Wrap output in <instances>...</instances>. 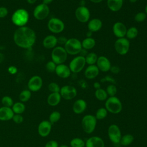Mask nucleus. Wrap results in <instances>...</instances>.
I'll return each mask as SVG.
<instances>
[{
  "label": "nucleus",
  "instance_id": "obj_53",
  "mask_svg": "<svg viewBox=\"0 0 147 147\" xmlns=\"http://www.w3.org/2000/svg\"><path fill=\"white\" fill-rule=\"evenodd\" d=\"M91 2H93V3H100L103 0H90Z\"/></svg>",
  "mask_w": 147,
  "mask_h": 147
},
{
  "label": "nucleus",
  "instance_id": "obj_20",
  "mask_svg": "<svg viewBox=\"0 0 147 147\" xmlns=\"http://www.w3.org/2000/svg\"><path fill=\"white\" fill-rule=\"evenodd\" d=\"M14 113L11 107L2 106L0 107V121H8L12 119Z\"/></svg>",
  "mask_w": 147,
  "mask_h": 147
},
{
  "label": "nucleus",
  "instance_id": "obj_12",
  "mask_svg": "<svg viewBox=\"0 0 147 147\" xmlns=\"http://www.w3.org/2000/svg\"><path fill=\"white\" fill-rule=\"evenodd\" d=\"M75 16L78 21L86 23L90 20V11L86 6H79L75 11Z\"/></svg>",
  "mask_w": 147,
  "mask_h": 147
},
{
  "label": "nucleus",
  "instance_id": "obj_35",
  "mask_svg": "<svg viewBox=\"0 0 147 147\" xmlns=\"http://www.w3.org/2000/svg\"><path fill=\"white\" fill-rule=\"evenodd\" d=\"M107 113L105 107H100L97 110L95 117L97 120H102L107 117Z\"/></svg>",
  "mask_w": 147,
  "mask_h": 147
},
{
  "label": "nucleus",
  "instance_id": "obj_57",
  "mask_svg": "<svg viewBox=\"0 0 147 147\" xmlns=\"http://www.w3.org/2000/svg\"><path fill=\"white\" fill-rule=\"evenodd\" d=\"M59 147H69L68 145H64V144H63V145H61L60 146H59Z\"/></svg>",
  "mask_w": 147,
  "mask_h": 147
},
{
  "label": "nucleus",
  "instance_id": "obj_14",
  "mask_svg": "<svg viewBox=\"0 0 147 147\" xmlns=\"http://www.w3.org/2000/svg\"><path fill=\"white\" fill-rule=\"evenodd\" d=\"M42 86V79L38 75H34L30 78L28 83V87L32 92L39 91Z\"/></svg>",
  "mask_w": 147,
  "mask_h": 147
},
{
  "label": "nucleus",
  "instance_id": "obj_17",
  "mask_svg": "<svg viewBox=\"0 0 147 147\" xmlns=\"http://www.w3.org/2000/svg\"><path fill=\"white\" fill-rule=\"evenodd\" d=\"M96 65L99 71L105 72L110 71L111 67L110 61L107 57L105 56H100L98 57Z\"/></svg>",
  "mask_w": 147,
  "mask_h": 147
},
{
  "label": "nucleus",
  "instance_id": "obj_58",
  "mask_svg": "<svg viewBox=\"0 0 147 147\" xmlns=\"http://www.w3.org/2000/svg\"><path fill=\"white\" fill-rule=\"evenodd\" d=\"M145 13H146V14L147 15V4L146 5L145 7Z\"/></svg>",
  "mask_w": 147,
  "mask_h": 147
},
{
  "label": "nucleus",
  "instance_id": "obj_13",
  "mask_svg": "<svg viewBox=\"0 0 147 147\" xmlns=\"http://www.w3.org/2000/svg\"><path fill=\"white\" fill-rule=\"evenodd\" d=\"M60 94L63 99L65 100H71L76 96L77 90L72 86L65 85L60 88Z\"/></svg>",
  "mask_w": 147,
  "mask_h": 147
},
{
  "label": "nucleus",
  "instance_id": "obj_38",
  "mask_svg": "<svg viewBox=\"0 0 147 147\" xmlns=\"http://www.w3.org/2000/svg\"><path fill=\"white\" fill-rule=\"evenodd\" d=\"M106 91L110 96H115L117 92V88L115 84H110L107 87Z\"/></svg>",
  "mask_w": 147,
  "mask_h": 147
},
{
  "label": "nucleus",
  "instance_id": "obj_40",
  "mask_svg": "<svg viewBox=\"0 0 147 147\" xmlns=\"http://www.w3.org/2000/svg\"><path fill=\"white\" fill-rule=\"evenodd\" d=\"M147 15L145 12H138L134 16V20L137 22H142L145 21Z\"/></svg>",
  "mask_w": 147,
  "mask_h": 147
},
{
  "label": "nucleus",
  "instance_id": "obj_39",
  "mask_svg": "<svg viewBox=\"0 0 147 147\" xmlns=\"http://www.w3.org/2000/svg\"><path fill=\"white\" fill-rule=\"evenodd\" d=\"M48 90L51 92H60V87L56 82H51L48 86Z\"/></svg>",
  "mask_w": 147,
  "mask_h": 147
},
{
  "label": "nucleus",
  "instance_id": "obj_45",
  "mask_svg": "<svg viewBox=\"0 0 147 147\" xmlns=\"http://www.w3.org/2000/svg\"><path fill=\"white\" fill-rule=\"evenodd\" d=\"M58 142L55 140H50L48 141L45 145V147H59Z\"/></svg>",
  "mask_w": 147,
  "mask_h": 147
},
{
  "label": "nucleus",
  "instance_id": "obj_33",
  "mask_svg": "<svg viewBox=\"0 0 147 147\" xmlns=\"http://www.w3.org/2000/svg\"><path fill=\"white\" fill-rule=\"evenodd\" d=\"M138 33V30L136 27L132 26L127 29L126 36L128 40H132L135 38Z\"/></svg>",
  "mask_w": 147,
  "mask_h": 147
},
{
  "label": "nucleus",
  "instance_id": "obj_36",
  "mask_svg": "<svg viewBox=\"0 0 147 147\" xmlns=\"http://www.w3.org/2000/svg\"><path fill=\"white\" fill-rule=\"evenodd\" d=\"M61 118V114L57 111H52L49 116V121L52 123V125L58 122Z\"/></svg>",
  "mask_w": 147,
  "mask_h": 147
},
{
  "label": "nucleus",
  "instance_id": "obj_21",
  "mask_svg": "<svg viewBox=\"0 0 147 147\" xmlns=\"http://www.w3.org/2000/svg\"><path fill=\"white\" fill-rule=\"evenodd\" d=\"M102 21L99 18H92L88 21L87 29L91 32H96L102 27Z\"/></svg>",
  "mask_w": 147,
  "mask_h": 147
},
{
  "label": "nucleus",
  "instance_id": "obj_6",
  "mask_svg": "<svg viewBox=\"0 0 147 147\" xmlns=\"http://www.w3.org/2000/svg\"><path fill=\"white\" fill-rule=\"evenodd\" d=\"M97 119L92 114L84 115L82 119V126L84 131L87 134L92 133L95 129Z\"/></svg>",
  "mask_w": 147,
  "mask_h": 147
},
{
  "label": "nucleus",
  "instance_id": "obj_29",
  "mask_svg": "<svg viewBox=\"0 0 147 147\" xmlns=\"http://www.w3.org/2000/svg\"><path fill=\"white\" fill-rule=\"evenodd\" d=\"M134 141V136L131 134H126L121 137L119 144L124 146L130 145Z\"/></svg>",
  "mask_w": 147,
  "mask_h": 147
},
{
  "label": "nucleus",
  "instance_id": "obj_54",
  "mask_svg": "<svg viewBox=\"0 0 147 147\" xmlns=\"http://www.w3.org/2000/svg\"><path fill=\"white\" fill-rule=\"evenodd\" d=\"M92 32H91V31H89L88 30V32H87V37H91V36H92Z\"/></svg>",
  "mask_w": 147,
  "mask_h": 147
},
{
  "label": "nucleus",
  "instance_id": "obj_31",
  "mask_svg": "<svg viewBox=\"0 0 147 147\" xmlns=\"http://www.w3.org/2000/svg\"><path fill=\"white\" fill-rule=\"evenodd\" d=\"M95 96L96 98L100 101L106 100L108 98V95L106 91L103 88H99L95 90Z\"/></svg>",
  "mask_w": 147,
  "mask_h": 147
},
{
  "label": "nucleus",
  "instance_id": "obj_32",
  "mask_svg": "<svg viewBox=\"0 0 147 147\" xmlns=\"http://www.w3.org/2000/svg\"><path fill=\"white\" fill-rule=\"evenodd\" d=\"M32 92L29 90H22L19 95V99L20 102L25 103L28 102L31 98Z\"/></svg>",
  "mask_w": 147,
  "mask_h": 147
},
{
  "label": "nucleus",
  "instance_id": "obj_2",
  "mask_svg": "<svg viewBox=\"0 0 147 147\" xmlns=\"http://www.w3.org/2000/svg\"><path fill=\"white\" fill-rule=\"evenodd\" d=\"M29 18V14L28 11L24 9H18L16 10L11 16V21L18 27L25 26Z\"/></svg>",
  "mask_w": 147,
  "mask_h": 147
},
{
  "label": "nucleus",
  "instance_id": "obj_15",
  "mask_svg": "<svg viewBox=\"0 0 147 147\" xmlns=\"http://www.w3.org/2000/svg\"><path fill=\"white\" fill-rule=\"evenodd\" d=\"M52 126V123L48 120L42 121L38 126L37 131L38 134L42 137L48 136L51 131Z\"/></svg>",
  "mask_w": 147,
  "mask_h": 147
},
{
  "label": "nucleus",
  "instance_id": "obj_10",
  "mask_svg": "<svg viewBox=\"0 0 147 147\" xmlns=\"http://www.w3.org/2000/svg\"><path fill=\"white\" fill-rule=\"evenodd\" d=\"M107 134L110 140L114 144H119L122 134L119 127L115 124L109 126L107 130Z\"/></svg>",
  "mask_w": 147,
  "mask_h": 147
},
{
  "label": "nucleus",
  "instance_id": "obj_9",
  "mask_svg": "<svg viewBox=\"0 0 147 147\" xmlns=\"http://www.w3.org/2000/svg\"><path fill=\"white\" fill-rule=\"evenodd\" d=\"M48 28L53 33H60L64 30L65 25L61 20L53 17L48 21Z\"/></svg>",
  "mask_w": 147,
  "mask_h": 147
},
{
  "label": "nucleus",
  "instance_id": "obj_23",
  "mask_svg": "<svg viewBox=\"0 0 147 147\" xmlns=\"http://www.w3.org/2000/svg\"><path fill=\"white\" fill-rule=\"evenodd\" d=\"M99 70L96 64L88 65L85 69L84 76L88 79H93L98 76Z\"/></svg>",
  "mask_w": 147,
  "mask_h": 147
},
{
  "label": "nucleus",
  "instance_id": "obj_41",
  "mask_svg": "<svg viewBox=\"0 0 147 147\" xmlns=\"http://www.w3.org/2000/svg\"><path fill=\"white\" fill-rule=\"evenodd\" d=\"M56 66H57V64L51 60L47 63L45 65V68L47 71H48L49 72H55Z\"/></svg>",
  "mask_w": 147,
  "mask_h": 147
},
{
  "label": "nucleus",
  "instance_id": "obj_52",
  "mask_svg": "<svg viewBox=\"0 0 147 147\" xmlns=\"http://www.w3.org/2000/svg\"><path fill=\"white\" fill-rule=\"evenodd\" d=\"M4 59H5V56H4V55H3V53H2L0 52V64L3 62V61L4 60Z\"/></svg>",
  "mask_w": 147,
  "mask_h": 147
},
{
  "label": "nucleus",
  "instance_id": "obj_16",
  "mask_svg": "<svg viewBox=\"0 0 147 147\" xmlns=\"http://www.w3.org/2000/svg\"><path fill=\"white\" fill-rule=\"evenodd\" d=\"M127 29L126 25L121 22H116L113 25V32L118 38L125 37Z\"/></svg>",
  "mask_w": 147,
  "mask_h": 147
},
{
  "label": "nucleus",
  "instance_id": "obj_34",
  "mask_svg": "<svg viewBox=\"0 0 147 147\" xmlns=\"http://www.w3.org/2000/svg\"><path fill=\"white\" fill-rule=\"evenodd\" d=\"M70 146L71 147H84L85 141L79 137L74 138L70 141Z\"/></svg>",
  "mask_w": 147,
  "mask_h": 147
},
{
  "label": "nucleus",
  "instance_id": "obj_5",
  "mask_svg": "<svg viewBox=\"0 0 147 147\" xmlns=\"http://www.w3.org/2000/svg\"><path fill=\"white\" fill-rule=\"evenodd\" d=\"M67 56L68 53L64 48L61 46L55 47L51 53L52 61L57 65L63 64L67 60Z\"/></svg>",
  "mask_w": 147,
  "mask_h": 147
},
{
  "label": "nucleus",
  "instance_id": "obj_55",
  "mask_svg": "<svg viewBox=\"0 0 147 147\" xmlns=\"http://www.w3.org/2000/svg\"><path fill=\"white\" fill-rule=\"evenodd\" d=\"M26 1L28 3H29V4H33L37 1V0H26Z\"/></svg>",
  "mask_w": 147,
  "mask_h": 147
},
{
  "label": "nucleus",
  "instance_id": "obj_49",
  "mask_svg": "<svg viewBox=\"0 0 147 147\" xmlns=\"http://www.w3.org/2000/svg\"><path fill=\"white\" fill-rule=\"evenodd\" d=\"M79 53H80V56H83V57H85V56L87 55V54L88 53H87V50L82 48Z\"/></svg>",
  "mask_w": 147,
  "mask_h": 147
},
{
  "label": "nucleus",
  "instance_id": "obj_37",
  "mask_svg": "<svg viewBox=\"0 0 147 147\" xmlns=\"http://www.w3.org/2000/svg\"><path fill=\"white\" fill-rule=\"evenodd\" d=\"M1 103L3 106L11 107L14 104V102L13 99L9 96H4L2 97L1 99Z\"/></svg>",
  "mask_w": 147,
  "mask_h": 147
},
{
  "label": "nucleus",
  "instance_id": "obj_30",
  "mask_svg": "<svg viewBox=\"0 0 147 147\" xmlns=\"http://www.w3.org/2000/svg\"><path fill=\"white\" fill-rule=\"evenodd\" d=\"M84 57L86 64H87L88 65H90L96 64L98 56L94 52H90L88 53Z\"/></svg>",
  "mask_w": 147,
  "mask_h": 147
},
{
  "label": "nucleus",
  "instance_id": "obj_42",
  "mask_svg": "<svg viewBox=\"0 0 147 147\" xmlns=\"http://www.w3.org/2000/svg\"><path fill=\"white\" fill-rule=\"evenodd\" d=\"M12 120L14 123L16 124H20L24 121V117L21 114H14L13 118Z\"/></svg>",
  "mask_w": 147,
  "mask_h": 147
},
{
  "label": "nucleus",
  "instance_id": "obj_48",
  "mask_svg": "<svg viewBox=\"0 0 147 147\" xmlns=\"http://www.w3.org/2000/svg\"><path fill=\"white\" fill-rule=\"evenodd\" d=\"M67 41V38L64 36H60L59 38H57V43L60 44L64 45Z\"/></svg>",
  "mask_w": 147,
  "mask_h": 147
},
{
  "label": "nucleus",
  "instance_id": "obj_27",
  "mask_svg": "<svg viewBox=\"0 0 147 147\" xmlns=\"http://www.w3.org/2000/svg\"><path fill=\"white\" fill-rule=\"evenodd\" d=\"M81 42L82 48L86 50L92 49L96 44L95 39L92 37H86Z\"/></svg>",
  "mask_w": 147,
  "mask_h": 147
},
{
  "label": "nucleus",
  "instance_id": "obj_44",
  "mask_svg": "<svg viewBox=\"0 0 147 147\" xmlns=\"http://www.w3.org/2000/svg\"><path fill=\"white\" fill-rule=\"evenodd\" d=\"M8 14V10L6 7L1 6L0 7V18L5 17Z\"/></svg>",
  "mask_w": 147,
  "mask_h": 147
},
{
  "label": "nucleus",
  "instance_id": "obj_51",
  "mask_svg": "<svg viewBox=\"0 0 147 147\" xmlns=\"http://www.w3.org/2000/svg\"><path fill=\"white\" fill-rule=\"evenodd\" d=\"M53 0H42V3L45 5H48L49 4L53 2Z\"/></svg>",
  "mask_w": 147,
  "mask_h": 147
},
{
  "label": "nucleus",
  "instance_id": "obj_24",
  "mask_svg": "<svg viewBox=\"0 0 147 147\" xmlns=\"http://www.w3.org/2000/svg\"><path fill=\"white\" fill-rule=\"evenodd\" d=\"M57 44V38L54 35L47 36L43 40L42 44L46 49H53Z\"/></svg>",
  "mask_w": 147,
  "mask_h": 147
},
{
  "label": "nucleus",
  "instance_id": "obj_25",
  "mask_svg": "<svg viewBox=\"0 0 147 147\" xmlns=\"http://www.w3.org/2000/svg\"><path fill=\"white\" fill-rule=\"evenodd\" d=\"M123 0H107V6L112 11L115 12L120 10L123 6Z\"/></svg>",
  "mask_w": 147,
  "mask_h": 147
},
{
  "label": "nucleus",
  "instance_id": "obj_46",
  "mask_svg": "<svg viewBox=\"0 0 147 147\" xmlns=\"http://www.w3.org/2000/svg\"><path fill=\"white\" fill-rule=\"evenodd\" d=\"M7 71L9 73H10L11 75H14L16 74L17 71H18V69L16 66L14 65H11L8 68H7Z\"/></svg>",
  "mask_w": 147,
  "mask_h": 147
},
{
  "label": "nucleus",
  "instance_id": "obj_19",
  "mask_svg": "<svg viewBox=\"0 0 147 147\" xmlns=\"http://www.w3.org/2000/svg\"><path fill=\"white\" fill-rule=\"evenodd\" d=\"M86 147H105V142L102 138L98 136H92L85 142Z\"/></svg>",
  "mask_w": 147,
  "mask_h": 147
},
{
  "label": "nucleus",
  "instance_id": "obj_26",
  "mask_svg": "<svg viewBox=\"0 0 147 147\" xmlns=\"http://www.w3.org/2000/svg\"><path fill=\"white\" fill-rule=\"evenodd\" d=\"M61 99L60 92H51L47 98V103L51 106H56L59 104Z\"/></svg>",
  "mask_w": 147,
  "mask_h": 147
},
{
  "label": "nucleus",
  "instance_id": "obj_7",
  "mask_svg": "<svg viewBox=\"0 0 147 147\" xmlns=\"http://www.w3.org/2000/svg\"><path fill=\"white\" fill-rule=\"evenodd\" d=\"M86 64L85 57L79 55L71 60L69 64V68L71 72L77 74L83 70Z\"/></svg>",
  "mask_w": 147,
  "mask_h": 147
},
{
  "label": "nucleus",
  "instance_id": "obj_1",
  "mask_svg": "<svg viewBox=\"0 0 147 147\" xmlns=\"http://www.w3.org/2000/svg\"><path fill=\"white\" fill-rule=\"evenodd\" d=\"M36 40L35 32L26 26L18 27L14 33V42L18 47L22 48H30L34 45Z\"/></svg>",
  "mask_w": 147,
  "mask_h": 147
},
{
  "label": "nucleus",
  "instance_id": "obj_8",
  "mask_svg": "<svg viewBox=\"0 0 147 147\" xmlns=\"http://www.w3.org/2000/svg\"><path fill=\"white\" fill-rule=\"evenodd\" d=\"M130 48V41L125 37L117 38L114 42V49L116 52L120 55H125Z\"/></svg>",
  "mask_w": 147,
  "mask_h": 147
},
{
  "label": "nucleus",
  "instance_id": "obj_43",
  "mask_svg": "<svg viewBox=\"0 0 147 147\" xmlns=\"http://www.w3.org/2000/svg\"><path fill=\"white\" fill-rule=\"evenodd\" d=\"M100 82H110V83H112L113 84H115L116 83V82H115V79L113 77L110 76V75H107L105 78L101 79H100Z\"/></svg>",
  "mask_w": 147,
  "mask_h": 147
},
{
  "label": "nucleus",
  "instance_id": "obj_28",
  "mask_svg": "<svg viewBox=\"0 0 147 147\" xmlns=\"http://www.w3.org/2000/svg\"><path fill=\"white\" fill-rule=\"evenodd\" d=\"M14 114H21L25 110V106L24 103L21 102H17L14 103L12 107H11Z\"/></svg>",
  "mask_w": 147,
  "mask_h": 147
},
{
  "label": "nucleus",
  "instance_id": "obj_3",
  "mask_svg": "<svg viewBox=\"0 0 147 147\" xmlns=\"http://www.w3.org/2000/svg\"><path fill=\"white\" fill-rule=\"evenodd\" d=\"M105 108L108 112L117 114L122 111V104L119 99L117 96H109L106 100Z\"/></svg>",
  "mask_w": 147,
  "mask_h": 147
},
{
  "label": "nucleus",
  "instance_id": "obj_22",
  "mask_svg": "<svg viewBox=\"0 0 147 147\" xmlns=\"http://www.w3.org/2000/svg\"><path fill=\"white\" fill-rule=\"evenodd\" d=\"M87 108V103L85 100L83 99H77L73 104V111L76 114H79L83 113Z\"/></svg>",
  "mask_w": 147,
  "mask_h": 147
},
{
  "label": "nucleus",
  "instance_id": "obj_47",
  "mask_svg": "<svg viewBox=\"0 0 147 147\" xmlns=\"http://www.w3.org/2000/svg\"><path fill=\"white\" fill-rule=\"evenodd\" d=\"M120 68L118 67V66H117V65H113L110 68V71L113 73V74H118L119 72H120Z\"/></svg>",
  "mask_w": 147,
  "mask_h": 147
},
{
  "label": "nucleus",
  "instance_id": "obj_4",
  "mask_svg": "<svg viewBox=\"0 0 147 147\" xmlns=\"http://www.w3.org/2000/svg\"><path fill=\"white\" fill-rule=\"evenodd\" d=\"M64 48L68 54L76 55L79 54L82 49V42L76 38H70L67 39Z\"/></svg>",
  "mask_w": 147,
  "mask_h": 147
},
{
  "label": "nucleus",
  "instance_id": "obj_18",
  "mask_svg": "<svg viewBox=\"0 0 147 147\" xmlns=\"http://www.w3.org/2000/svg\"><path fill=\"white\" fill-rule=\"evenodd\" d=\"M55 73L59 77L63 79H65L70 76L71 71L69 68V66L63 63L57 65L55 69Z\"/></svg>",
  "mask_w": 147,
  "mask_h": 147
},
{
  "label": "nucleus",
  "instance_id": "obj_50",
  "mask_svg": "<svg viewBox=\"0 0 147 147\" xmlns=\"http://www.w3.org/2000/svg\"><path fill=\"white\" fill-rule=\"evenodd\" d=\"M93 86H94V87L96 90H97V89H99V88H100V84L99 82H95V83H94Z\"/></svg>",
  "mask_w": 147,
  "mask_h": 147
},
{
  "label": "nucleus",
  "instance_id": "obj_56",
  "mask_svg": "<svg viewBox=\"0 0 147 147\" xmlns=\"http://www.w3.org/2000/svg\"><path fill=\"white\" fill-rule=\"evenodd\" d=\"M129 2H131V3H135V2H136L138 0H129Z\"/></svg>",
  "mask_w": 147,
  "mask_h": 147
},
{
  "label": "nucleus",
  "instance_id": "obj_11",
  "mask_svg": "<svg viewBox=\"0 0 147 147\" xmlns=\"http://www.w3.org/2000/svg\"><path fill=\"white\" fill-rule=\"evenodd\" d=\"M50 12L48 5L43 3L38 5L33 10V16L38 20H42L45 19L49 15Z\"/></svg>",
  "mask_w": 147,
  "mask_h": 147
}]
</instances>
